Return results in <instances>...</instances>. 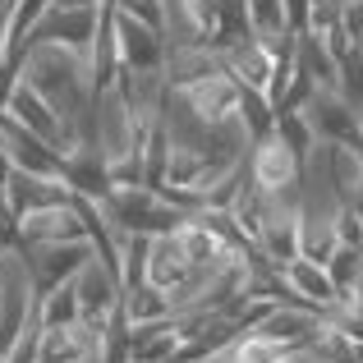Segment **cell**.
I'll return each mask as SVG.
<instances>
[{
    "mask_svg": "<svg viewBox=\"0 0 363 363\" xmlns=\"http://www.w3.org/2000/svg\"><path fill=\"white\" fill-rule=\"evenodd\" d=\"M101 212L106 221L124 235H175L189 221V207H179L175 198H166L157 184H116L101 198Z\"/></svg>",
    "mask_w": 363,
    "mask_h": 363,
    "instance_id": "1",
    "label": "cell"
},
{
    "mask_svg": "<svg viewBox=\"0 0 363 363\" xmlns=\"http://www.w3.org/2000/svg\"><path fill=\"white\" fill-rule=\"evenodd\" d=\"M74 285H79L83 322H88V327H97V331H106L111 322L120 318V308H124V281H120V272L101 253H92L88 262L79 267Z\"/></svg>",
    "mask_w": 363,
    "mask_h": 363,
    "instance_id": "2",
    "label": "cell"
},
{
    "mask_svg": "<svg viewBox=\"0 0 363 363\" xmlns=\"http://www.w3.org/2000/svg\"><path fill=\"white\" fill-rule=\"evenodd\" d=\"M303 116L318 129V138L327 147H359L363 152V111L350 106L336 88H318L303 101Z\"/></svg>",
    "mask_w": 363,
    "mask_h": 363,
    "instance_id": "3",
    "label": "cell"
},
{
    "mask_svg": "<svg viewBox=\"0 0 363 363\" xmlns=\"http://www.w3.org/2000/svg\"><path fill=\"white\" fill-rule=\"evenodd\" d=\"M179 97V106L189 116H198L203 124H235L240 120V79L230 69H216L207 79L189 83V88H170ZM244 124V120H240Z\"/></svg>",
    "mask_w": 363,
    "mask_h": 363,
    "instance_id": "4",
    "label": "cell"
},
{
    "mask_svg": "<svg viewBox=\"0 0 363 363\" xmlns=\"http://www.w3.org/2000/svg\"><path fill=\"white\" fill-rule=\"evenodd\" d=\"M248 179L267 194H285V189H299L303 184V161L285 147L281 133H262V138L248 143Z\"/></svg>",
    "mask_w": 363,
    "mask_h": 363,
    "instance_id": "5",
    "label": "cell"
},
{
    "mask_svg": "<svg viewBox=\"0 0 363 363\" xmlns=\"http://www.w3.org/2000/svg\"><path fill=\"white\" fill-rule=\"evenodd\" d=\"M116 9V5H111ZM116 51H120V69H133V74H166V55H170V42L161 28L143 23V18H129L116 9Z\"/></svg>",
    "mask_w": 363,
    "mask_h": 363,
    "instance_id": "6",
    "label": "cell"
},
{
    "mask_svg": "<svg viewBox=\"0 0 363 363\" xmlns=\"http://www.w3.org/2000/svg\"><path fill=\"white\" fill-rule=\"evenodd\" d=\"M18 253L33 267L37 290H51V285H60V281H74L79 267L97 253V244L92 240H51V244H23Z\"/></svg>",
    "mask_w": 363,
    "mask_h": 363,
    "instance_id": "7",
    "label": "cell"
},
{
    "mask_svg": "<svg viewBox=\"0 0 363 363\" xmlns=\"http://www.w3.org/2000/svg\"><path fill=\"white\" fill-rule=\"evenodd\" d=\"M51 240H92L79 198H65V203H51V207H33V212L18 216V248L23 244H51Z\"/></svg>",
    "mask_w": 363,
    "mask_h": 363,
    "instance_id": "8",
    "label": "cell"
},
{
    "mask_svg": "<svg viewBox=\"0 0 363 363\" xmlns=\"http://www.w3.org/2000/svg\"><path fill=\"white\" fill-rule=\"evenodd\" d=\"M281 281H285V290H290L299 303H308V308L327 313V318L340 313V290H336V281H331L327 262H313V257L299 253V257H290V262L281 267Z\"/></svg>",
    "mask_w": 363,
    "mask_h": 363,
    "instance_id": "9",
    "label": "cell"
},
{
    "mask_svg": "<svg viewBox=\"0 0 363 363\" xmlns=\"http://www.w3.org/2000/svg\"><path fill=\"white\" fill-rule=\"evenodd\" d=\"M5 116L9 120H18L23 129H33V133H42L46 143H55V147L65 152V116L51 106V101L42 97V92L33 88V83L18 74V83H14V92H9V101H5Z\"/></svg>",
    "mask_w": 363,
    "mask_h": 363,
    "instance_id": "10",
    "label": "cell"
},
{
    "mask_svg": "<svg viewBox=\"0 0 363 363\" xmlns=\"http://www.w3.org/2000/svg\"><path fill=\"white\" fill-rule=\"evenodd\" d=\"M101 350V331L88 322L74 327H37V354L33 363H83L88 354Z\"/></svg>",
    "mask_w": 363,
    "mask_h": 363,
    "instance_id": "11",
    "label": "cell"
},
{
    "mask_svg": "<svg viewBox=\"0 0 363 363\" xmlns=\"http://www.w3.org/2000/svg\"><path fill=\"white\" fill-rule=\"evenodd\" d=\"M221 55H225V69H230L240 83H248V88H262L267 97H272V79H276V51L267 46V37H257V33H244L240 42H230Z\"/></svg>",
    "mask_w": 363,
    "mask_h": 363,
    "instance_id": "12",
    "label": "cell"
},
{
    "mask_svg": "<svg viewBox=\"0 0 363 363\" xmlns=\"http://www.w3.org/2000/svg\"><path fill=\"white\" fill-rule=\"evenodd\" d=\"M189 272H194V262H189L184 248H179V235H152L147 240V262H143V281L170 294V290H179V285L189 281Z\"/></svg>",
    "mask_w": 363,
    "mask_h": 363,
    "instance_id": "13",
    "label": "cell"
},
{
    "mask_svg": "<svg viewBox=\"0 0 363 363\" xmlns=\"http://www.w3.org/2000/svg\"><path fill=\"white\" fill-rule=\"evenodd\" d=\"M175 235H179V248H184V257H189L194 267H216V262H225L230 253H240V248L225 244L221 235H216V230H212V225H207L198 212L189 216V221L179 225Z\"/></svg>",
    "mask_w": 363,
    "mask_h": 363,
    "instance_id": "14",
    "label": "cell"
},
{
    "mask_svg": "<svg viewBox=\"0 0 363 363\" xmlns=\"http://www.w3.org/2000/svg\"><path fill=\"white\" fill-rule=\"evenodd\" d=\"M65 198H74L69 179H46V175H23V170H14V179H9V203H14V212H33V207H51V203H65Z\"/></svg>",
    "mask_w": 363,
    "mask_h": 363,
    "instance_id": "15",
    "label": "cell"
},
{
    "mask_svg": "<svg viewBox=\"0 0 363 363\" xmlns=\"http://www.w3.org/2000/svg\"><path fill=\"white\" fill-rule=\"evenodd\" d=\"M166 318H175V303H170L166 290H157L147 281L124 290V322L129 327H152V322H166Z\"/></svg>",
    "mask_w": 363,
    "mask_h": 363,
    "instance_id": "16",
    "label": "cell"
},
{
    "mask_svg": "<svg viewBox=\"0 0 363 363\" xmlns=\"http://www.w3.org/2000/svg\"><path fill=\"white\" fill-rule=\"evenodd\" d=\"M74 322H83L79 285L60 281L51 290H42V299H37V327H74Z\"/></svg>",
    "mask_w": 363,
    "mask_h": 363,
    "instance_id": "17",
    "label": "cell"
},
{
    "mask_svg": "<svg viewBox=\"0 0 363 363\" xmlns=\"http://www.w3.org/2000/svg\"><path fill=\"white\" fill-rule=\"evenodd\" d=\"M299 65L313 74L318 88H336L340 83V55L331 51L318 33H299Z\"/></svg>",
    "mask_w": 363,
    "mask_h": 363,
    "instance_id": "18",
    "label": "cell"
},
{
    "mask_svg": "<svg viewBox=\"0 0 363 363\" xmlns=\"http://www.w3.org/2000/svg\"><path fill=\"white\" fill-rule=\"evenodd\" d=\"M276 133L285 138V147L294 152V157L308 166L313 157H318V147H322V138H318V129L308 124V116L303 111H276V124H272Z\"/></svg>",
    "mask_w": 363,
    "mask_h": 363,
    "instance_id": "19",
    "label": "cell"
},
{
    "mask_svg": "<svg viewBox=\"0 0 363 363\" xmlns=\"http://www.w3.org/2000/svg\"><path fill=\"white\" fill-rule=\"evenodd\" d=\"M240 120H244L248 138H262V133H272V124H276V101L267 97L262 88L240 83Z\"/></svg>",
    "mask_w": 363,
    "mask_h": 363,
    "instance_id": "20",
    "label": "cell"
},
{
    "mask_svg": "<svg viewBox=\"0 0 363 363\" xmlns=\"http://www.w3.org/2000/svg\"><path fill=\"white\" fill-rule=\"evenodd\" d=\"M336 92L350 101V106L363 111V46H354L350 55H340V83Z\"/></svg>",
    "mask_w": 363,
    "mask_h": 363,
    "instance_id": "21",
    "label": "cell"
},
{
    "mask_svg": "<svg viewBox=\"0 0 363 363\" xmlns=\"http://www.w3.org/2000/svg\"><path fill=\"white\" fill-rule=\"evenodd\" d=\"M111 5H116L120 14L143 18V23H152V28L166 33V0H111Z\"/></svg>",
    "mask_w": 363,
    "mask_h": 363,
    "instance_id": "22",
    "label": "cell"
},
{
    "mask_svg": "<svg viewBox=\"0 0 363 363\" xmlns=\"http://www.w3.org/2000/svg\"><path fill=\"white\" fill-rule=\"evenodd\" d=\"M308 5L313 0H285V23H290V33H303V28H308Z\"/></svg>",
    "mask_w": 363,
    "mask_h": 363,
    "instance_id": "23",
    "label": "cell"
},
{
    "mask_svg": "<svg viewBox=\"0 0 363 363\" xmlns=\"http://www.w3.org/2000/svg\"><path fill=\"white\" fill-rule=\"evenodd\" d=\"M318 354H313V350H303V354H294V359H285V363H313Z\"/></svg>",
    "mask_w": 363,
    "mask_h": 363,
    "instance_id": "24",
    "label": "cell"
},
{
    "mask_svg": "<svg viewBox=\"0 0 363 363\" xmlns=\"http://www.w3.org/2000/svg\"><path fill=\"white\" fill-rule=\"evenodd\" d=\"M313 363H322V359H313Z\"/></svg>",
    "mask_w": 363,
    "mask_h": 363,
    "instance_id": "25",
    "label": "cell"
}]
</instances>
